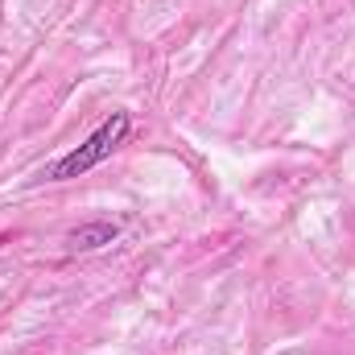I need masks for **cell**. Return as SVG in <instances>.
Returning a JSON list of instances; mask_svg holds the SVG:
<instances>
[{"label": "cell", "instance_id": "obj_1", "mask_svg": "<svg viewBox=\"0 0 355 355\" xmlns=\"http://www.w3.org/2000/svg\"><path fill=\"white\" fill-rule=\"evenodd\" d=\"M128 132H132V116H128V112H112L83 145H75L71 153H62V157L46 170V182H71V178H83L87 170L103 166V162L128 141Z\"/></svg>", "mask_w": 355, "mask_h": 355}, {"label": "cell", "instance_id": "obj_2", "mask_svg": "<svg viewBox=\"0 0 355 355\" xmlns=\"http://www.w3.org/2000/svg\"><path fill=\"white\" fill-rule=\"evenodd\" d=\"M120 240V223L112 219H95V223H79L75 232H67V252H95Z\"/></svg>", "mask_w": 355, "mask_h": 355}]
</instances>
